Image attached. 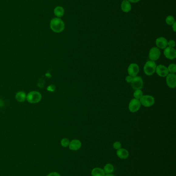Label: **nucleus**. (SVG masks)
Instances as JSON below:
<instances>
[{"instance_id":"5","label":"nucleus","mask_w":176,"mask_h":176,"mask_svg":"<svg viewBox=\"0 0 176 176\" xmlns=\"http://www.w3.org/2000/svg\"><path fill=\"white\" fill-rule=\"evenodd\" d=\"M131 83L132 88H133L134 90H142L143 87V80L140 76H137L133 77V80Z\"/></svg>"},{"instance_id":"14","label":"nucleus","mask_w":176,"mask_h":176,"mask_svg":"<svg viewBox=\"0 0 176 176\" xmlns=\"http://www.w3.org/2000/svg\"><path fill=\"white\" fill-rule=\"evenodd\" d=\"M116 154L118 157L121 159H126L127 158H128L129 155L128 150L122 148L117 150Z\"/></svg>"},{"instance_id":"3","label":"nucleus","mask_w":176,"mask_h":176,"mask_svg":"<svg viewBox=\"0 0 176 176\" xmlns=\"http://www.w3.org/2000/svg\"><path fill=\"white\" fill-rule=\"evenodd\" d=\"M42 95L37 91H32L28 93L26 99L28 102L32 104L37 103L42 99Z\"/></svg>"},{"instance_id":"6","label":"nucleus","mask_w":176,"mask_h":176,"mask_svg":"<svg viewBox=\"0 0 176 176\" xmlns=\"http://www.w3.org/2000/svg\"><path fill=\"white\" fill-rule=\"evenodd\" d=\"M161 56V51L157 47H153L149 52L148 57L150 60L155 61L157 60Z\"/></svg>"},{"instance_id":"32","label":"nucleus","mask_w":176,"mask_h":176,"mask_svg":"<svg viewBox=\"0 0 176 176\" xmlns=\"http://www.w3.org/2000/svg\"><path fill=\"white\" fill-rule=\"evenodd\" d=\"M105 176H114V175H113V174H106V175H105Z\"/></svg>"},{"instance_id":"21","label":"nucleus","mask_w":176,"mask_h":176,"mask_svg":"<svg viewBox=\"0 0 176 176\" xmlns=\"http://www.w3.org/2000/svg\"><path fill=\"white\" fill-rule=\"evenodd\" d=\"M168 72L171 74H175L176 73V65L174 64H171L168 67Z\"/></svg>"},{"instance_id":"4","label":"nucleus","mask_w":176,"mask_h":176,"mask_svg":"<svg viewBox=\"0 0 176 176\" xmlns=\"http://www.w3.org/2000/svg\"><path fill=\"white\" fill-rule=\"evenodd\" d=\"M141 105L145 107H150L154 104L155 99L151 95H144L140 99Z\"/></svg>"},{"instance_id":"2","label":"nucleus","mask_w":176,"mask_h":176,"mask_svg":"<svg viewBox=\"0 0 176 176\" xmlns=\"http://www.w3.org/2000/svg\"><path fill=\"white\" fill-rule=\"evenodd\" d=\"M157 64L155 61L149 60L146 62L144 67V72L147 76H151L155 72Z\"/></svg>"},{"instance_id":"11","label":"nucleus","mask_w":176,"mask_h":176,"mask_svg":"<svg viewBox=\"0 0 176 176\" xmlns=\"http://www.w3.org/2000/svg\"><path fill=\"white\" fill-rule=\"evenodd\" d=\"M165 57L169 60H174L176 58V50L174 48L166 47L164 49Z\"/></svg>"},{"instance_id":"19","label":"nucleus","mask_w":176,"mask_h":176,"mask_svg":"<svg viewBox=\"0 0 176 176\" xmlns=\"http://www.w3.org/2000/svg\"><path fill=\"white\" fill-rule=\"evenodd\" d=\"M103 170L105 174H110L114 171V166L112 164H110V163L107 164L104 166Z\"/></svg>"},{"instance_id":"31","label":"nucleus","mask_w":176,"mask_h":176,"mask_svg":"<svg viewBox=\"0 0 176 176\" xmlns=\"http://www.w3.org/2000/svg\"><path fill=\"white\" fill-rule=\"evenodd\" d=\"M4 105V103L2 100H0V107H2Z\"/></svg>"},{"instance_id":"30","label":"nucleus","mask_w":176,"mask_h":176,"mask_svg":"<svg viewBox=\"0 0 176 176\" xmlns=\"http://www.w3.org/2000/svg\"><path fill=\"white\" fill-rule=\"evenodd\" d=\"M128 1L131 3H137L138 1H140V0H128Z\"/></svg>"},{"instance_id":"29","label":"nucleus","mask_w":176,"mask_h":176,"mask_svg":"<svg viewBox=\"0 0 176 176\" xmlns=\"http://www.w3.org/2000/svg\"><path fill=\"white\" fill-rule=\"evenodd\" d=\"M176 22H174V23L172 25V28H173V31L174 32H176Z\"/></svg>"},{"instance_id":"27","label":"nucleus","mask_w":176,"mask_h":176,"mask_svg":"<svg viewBox=\"0 0 176 176\" xmlns=\"http://www.w3.org/2000/svg\"><path fill=\"white\" fill-rule=\"evenodd\" d=\"M126 81L128 83H131V81H132V80H133V77L132 76H130V75H128V76H127L126 77Z\"/></svg>"},{"instance_id":"8","label":"nucleus","mask_w":176,"mask_h":176,"mask_svg":"<svg viewBox=\"0 0 176 176\" xmlns=\"http://www.w3.org/2000/svg\"><path fill=\"white\" fill-rule=\"evenodd\" d=\"M155 72L158 76L161 77H166L169 73L168 67L162 64L157 66Z\"/></svg>"},{"instance_id":"1","label":"nucleus","mask_w":176,"mask_h":176,"mask_svg":"<svg viewBox=\"0 0 176 176\" xmlns=\"http://www.w3.org/2000/svg\"><path fill=\"white\" fill-rule=\"evenodd\" d=\"M50 28L52 31L56 33H60L64 31L65 24L62 19L55 18L50 21Z\"/></svg>"},{"instance_id":"13","label":"nucleus","mask_w":176,"mask_h":176,"mask_svg":"<svg viewBox=\"0 0 176 176\" xmlns=\"http://www.w3.org/2000/svg\"><path fill=\"white\" fill-rule=\"evenodd\" d=\"M168 40L164 37H159L155 41V44L159 49H165L168 47Z\"/></svg>"},{"instance_id":"23","label":"nucleus","mask_w":176,"mask_h":176,"mask_svg":"<svg viewBox=\"0 0 176 176\" xmlns=\"http://www.w3.org/2000/svg\"><path fill=\"white\" fill-rule=\"evenodd\" d=\"M69 143H70V141L68 139L64 138L61 140V145L64 147H67L69 146Z\"/></svg>"},{"instance_id":"28","label":"nucleus","mask_w":176,"mask_h":176,"mask_svg":"<svg viewBox=\"0 0 176 176\" xmlns=\"http://www.w3.org/2000/svg\"><path fill=\"white\" fill-rule=\"evenodd\" d=\"M46 176H61L60 174H59V173L57 172H52L50 173L49 174H47Z\"/></svg>"},{"instance_id":"26","label":"nucleus","mask_w":176,"mask_h":176,"mask_svg":"<svg viewBox=\"0 0 176 176\" xmlns=\"http://www.w3.org/2000/svg\"><path fill=\"white\" fill-rule=\"evenodd\" d=\"M55 86L54 85H51L47 88V90L49 91L53 92L55 90Z\"/></svg>"},{"instance_id":"18","label":"nucleus","mask_w":176,"mask_h":176,"mask_svg":"<svg viewBox=\"0 0 176 176\" xmlns=\"http://www.w3.org/2000/svg\"><path fill=\"white\" fill-rule=\"evenodd\" d=\"M26 98V94L24 92L20 91L16 94V100L19 102H23Z\"/></svg>"},{"instance_id":"9","label":"nucleus","mask_w":176,"mask_h":176,"mask_svg":"<svg viewBox=\"0 0 176 176\" xmlns=\"http://www.w3.org/2000/svg\"><path fill=\"white\" fill-rule=\"evenodd\" d=\"M140 71V67L138 64L132 63L130 64L128 67V74L132 77H135L138 75Z\"/></svg>"},{"instance_id":"15","label":"nucleus","mask_w":176,"mask_h":176,"mask_svg":"<svg viewBox=\"0 0 176 176\" xmlns=\"http://www.w3.org/2000/svg\"><path fill=\"white\" fill-rule=\"evenodd\" d=\"M121 9L124 12H129L131 9V5L128 0H124L121 3Z\"/></svg>"},{"instance_id":"17","label":"nucleus","mask_w":176,"mask_h":176,"mask_svg":"<svg viewBox=\"0 0 176 176\" xmlns=\"http://www.w3.org/2000/svg\"><path fill=\"white\" fill-rule=\"evenodd\" d=\"M64 9L62 6H57L54 9V14L57 18H61L64 16Z\"/></svg>"},{"instance_id":"12","label":"nucleus","mask_w":176,"mask_h":176,"mask_svg":"<svg viewBox=\"0 0 176 176\" xmlns=\"http://www.w3.org/2000/svg\"><path fill=\"white\" fill-rule=\"evenodd\" d=\"M68 146L70 150L76 151L81 148V142L80 140L74 139L70 142Z\"/></svg>"},{"instance_id":"24","label":"nucleus","mask_w":176,"mask_h":176,"mask_svg":"<svg viewBox=\"0 0 176 176\" xmlns=\"http://www.w3.org/2000/svg\"><path fill=\"white\" fill-rule=\"evenodd\" d=\"M113 148L116 150H118L121 148V144L120 142L116 141L113 144Z\"/></svg>"},{"instance_id":"10","label":"nucleus","mask_w":176,"mask_h":176,"mask_svg":"<svg viewBox=\"0 0 176 176\" xmlns=\"http://www.w3.org/2000/svg\"><path fill=\"white\" fill-rule=\"evenodd\" d=\"M166 82L168 86L171 89H174L176 86V75L169 73L166 77Z\"/></svg>"},{"instance_id":"25","label":"nucleus","mask_w":176,"mask_h":176,"mask_svg":"<svg viewBox=\"0 0 176 176\" xmlns=\"http://www.w3.org/2000/svg\"><path fill=\"white\" fill-rule=\"evenodd\" d=\"M168 47H170L174 48V47L176 46L175 41H174V40H169V41L168 42Z\"/></svg>"},{"instance_id":"16","label":"nucleus","mask_w":176,"mask_h":176,"mask_svg":"<svg viewBox=\"0 0 176 176\" xmlns=\"http://www.w3.org/2000/svg\"><path fill=\"white\" fill-rule=\"evenodd\" d=\"M91 173L92 176H105V175L103 169L99 168H93Z\"/></svg>"},{"instance_id":"22","label":"nucleus","mask_w":176,"mask_h":176,"mask_svg":"<svg viewBox=\"0 0 176 176\" xmlns=\"http://www.w3.org/2000/svg\"><path fill=\"white\" fill-rule=\"evenodd\" d=\"M174 17L172 16H168L166 17V23L169 25H172L174 23Z\"/></svg>"},{"instance_id":"7","label":"nucleus","mask_w":176,"mask_h":176,"mask_svg":"<svg viewBox=\"0 0 176 176\" xmlns=\"http://www.w3.org/2000/svg\"><path fill=\"white\" fill-rule=\"evenodd\" d=\"M141 107V104L140 100L137 99H133L130 100L128 108L130 112L132 113L137 112L140 110V108Z\"/></svg>"},{"instance_id":"20","label":"nucleus","mask_w":176,"mask_h":176,"mask_svg":"<svg viewBox=\"0 0 176 176\" xmlns=\"http://www.w3.org/2000/svg\"><path fill=\"white\" fill-rule=\"evenodd\" d=\"M143 95V92L142 90H135L134 92L133 93V96L134 97V99H138V100H140Z\"/></svg>"}]
</instances>
